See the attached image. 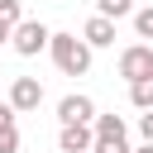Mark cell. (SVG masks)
<instances>
[{"mask_svg":"<svg viewBox=\"0 0 153 153\" xmlns=\"http://www.w3.org/2000/svg\"><path fill=\"white\" fill-rule=\"evenodd\" d=\"M48 53H53V62H57L62 76H86L91 72V48L76 33H48Z\"/></svg>","mask_w":153,"mask_h":153,"instance_id":"obj_1","label":"cell"},{"mask_svg":"<svg viewBox=\"0 0 153 153\" xmlns=\"http://www.w3.org/2000/svg\"><path fill=\"white\" fill-rule=\"evenodd\" d=\"M48 33H53V29H48L43 19H19V24L10 29V48H14L19 57H33V53L48 48Z\"/></svg>","mask_w":153,"mask_h":153,"instance_id":"obj_2","label":"cell"},{"mask_svg":"<svg viewBox=\"0 0 153 153\" xmlns=\"http://www.w3.org/2000/svg\"><path fill=\"white\" fill-rule=\"evenodd\" d=\"M10 105H14V115L38 110V105H43V81H38V76H14V81H10Z\"/></svg>","mask_w":153,"mask_h":153,"instance_id":"obj_3","label":"cell"},{"mask_svg":"<svg viewBox=\"0 0 153 153\" xmlns=\"http://www.w3.org/2000/svg\"><path fill=\"white\" fill-rule=\"evenodd\" d=\"M120 76L124 81H139V76H153V48L148 43H134L120 53Z\"/></svg>","mask_w":153,"mask_h":153,"instance_id":"obj_4","label":"cell"},{"mask_svg":"<svg viewBox=\"0 0 153 153\" xmlns=\"http://www.w3.org/2000/svg\"><path fill=\"white\" fill-rule=\"evenodd\" d=\"M91 115H96V100L81 96V91H72V96L57 100V120L62 124H91Z\"/></svg>","mask_w":153,"mask_h":153,"instance_id":"obj_5","label":"cell"},{"mask_svg":"<svg viewBox=\"0 0 153 153\" xmlns=\"http://www.w3.org/2000/svg\"><path fill=\"white\" fill-rule=\"evenodd\" d=\"M91 139H96L91 124H62L57 129V148L62 153H91Z\"/></svg>","mask_w":153,"mask_h":153,"instance_id":"obj_6","label":"cell"},{"mask_svg":"<svg viewBox=\"0 0 153 153\" xmlns=\"http://www.w3.org/2000/svg\"><path fill=\"white\" fill-rule=\"evenodd\" d=\"M81 38H86V48H110V43H115V19L91 14V19L81 24Z\"/></svg>","mask_w":153,"mask_h":153,"instance_id":"obj_7","label":"cell"},{"mask_svg":"<svg viewBox=\"0 0 153 153\" xmlns=\"http://www.w3.org/2000/svg\"><path fill=\"white\" fill-rule=\"evenodd\" d=\"M129 100H134L139 110H153V76H139V81H129Z\"/></svg>","mask_w":153,"mask_h":153,"instance_id":"obj_8","label":"cell"},{"mask_svg":"<svg viewBox=\"0 0 153 153\" xmlns=\"http://www.w3.org/2000/svg\"><path fill=\"white\" fill-rule=\"evenodd\" d=\"M91 153H129V143H124V134L115 139V134H96L91 139Z\"/></svg>","mask_w":153,"mask_h":153,"instance_id":"obj_9","label":"cell"},{"mask_svg":"<svg viewBox=\"0 0 153 153\" xmlns=\"http://www.w3.org/2000/svg\"><path fill=\"white\" fill-rule=\"evenodd\" d=\"M96 14H105V19H124V14H134V0H96Z\"/></svg>","mask_w":153,"mask_h":153,"instance_id":"obj_10","label":"cell"},{"mask_svg":"<svg viewBox=\"0 0 153 153\" xmlns=\"http://www.w3.org/2000/svg\"><path fill=\"white\" fill-rule=\"evenodd\" d=\"M91 129H96V134H115V139H120V134H124V120H120V115H91Z\"/></svg>","mask_w":153,"mask_h":153,"instance_id":"obj_11","label":"cell"},{"mask_svg":"<svg viewBox=\"0 0 153 153\" xmlns=\"http://www.w3.org/2000/svg\"><path fill=\"white\" fill-rule=\"evenodd\" d=\"M134 29H139V38H153V5L134 10Z\"/></svg>","mask_w":153,"mask_h":153,"instance_id":"obj_12","label":"cell"},{"mask_svg":"<svg viewBox=\"0 0 153 153\" xmlns=\"http://www.w3.org/2000/svg\"><path fill=\"white\" fill-rule=\"evenodd\" d=\"M0 153H19V129H0Z\"/></svg>","mask_w":153,"mask_h":153,"instance_id":"obj_13","label":"cell"},{"mask_svg":"<svg viewBox=\"0 0 153 153\" xmlns=\"http://www.w3.org/2000/svg\"><path fill=\"white\" fill-rule=\"evenodd\" d=\"M139 134H143V143H153V110L139 115Z\"/></svg>","mask_w":153,"mask_h":153,"instance_id":"obj_14","label":"cell"},{"mask_svg":"<svg viewBox=\"0 0 153 153\" xmlns=\"http://www.w3.org/2000/svg\"><path fill=\"white\" fill-rule=\"evenodd\" d=\"M10 124H14V105L5 100V105H0V129H10Z\"/></svg>","mask_w":153,"mask_h":153,"instance_id":"obj_15","label":"cell"},{"mask_svg":"<svg viewBox=\"0 0 153 153\" xmlns=\"http://www.w3.org/2000/svg\"><path fill=\"white\" fill-rule=\"evenodd\" d=\"M0 43H10V24L5 19H0Z\"/></svg>","mask_w":153,"mask_h":153,"instance_id":"obj_16","label":"cell"},{"mask_svg":"<svg viewBox=\"0 0 153 153\" xmlns=\"http://www.w3.org/2000/svg\"><path fill=\"white\" fill-rule=\"evenodd\" d=\"M129 153H153V143H143V148H129Z\"/></svg>","mask_w":153,"mask_h":153,"instance_id":"obj_17","label":"cell"}]
</instances>
